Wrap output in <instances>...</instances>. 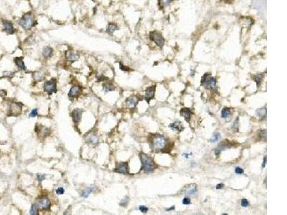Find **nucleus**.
<instances>
[{
	"instance_id": "37",
	"label": "nucleus",
	"mask_w": 287,
	"mask_h": 215,
	"mask_svg": "<svg viewBox=\"0 0 287 215\" xmlns=\"http://www.w3.org/2000/svg\"><path fill=\"white\" fill-rule=\"evenodd\" d=\"M38 115V110L37 109V108H35V109H33L32 111H31L30 113L29 114V116L30 117V118H35V117H36Z\"/></svg>"
},
{
	"instance_id": "32",
	"label": "nucleus",
	"mask_w": 287,
	"mask_h": 215,
	"mask_svg": "<svg viewBox=\"0 0 287 215\" xmlns=\"http://www.w3.org/2000/svg\"><path fill=\"white\" fill-rule=\"evenodd\" d=\"M221 138V135L220 133H215L212 136L210 139V141L212 143H215V142H217L218 141H219Z\"/></svg>"
},
{
	"instance_id": "7",
	"label": "nucleus",
	"mask_w": 287,
	"mask_h": 215,
	"mask_svg": "<svg viewBox=\"0 0 287 215\" xmlns=\"http://www.w3.org/2000/svg\"><path fill=\"white\" fill-rule=\"evenodd\" d=\"M56 85H57V82H56V79L53 78L50 81H46L43 85V89L49 95H51L52 93H56L57 91V88H56Z\"/></svg>"
},
{
	"instance_id": "41",
	"label": "nucleus",
	"mask_w": 287,
	"mask_h": 215,
	"mask_svg": "<svg viewBox=\"0 0 287 215\" xmlns=\"http://www.w3.org/2000/svg\"><path fill=\"white\" fill-rule=\"evenodd\" d=\"M249 205V202L246 199H243L241 200V206L243 207H247Z\"/></svg>"
},
{
	"instance_id": "6",
	"label": "nucleus",
	"mask_w": 287,
	"mask_h": 215,
	"mask_svg": "<svg viewBox=\"0 0 287 215\" xmlns=\"http://www.w3.org/2000/svg\"><path fill=\"white\" fill-rule=\"evenodd\" d=\"M149 38L151 41L155 42V44L160 47H162L164 44V39L162 34L157 31H153L149 34Z\"/></svg>"
},
{
	"instance_id": "13",
	"label": "nucleus",
	"mask_w": 287,
	"mask_h": 215,
	"mask_svg": "<svg viewBox=\"0 0 287 215\" xmlns=\"http://www.w3.org/2000/svg\"><path fill=\"white\" fill-rule=\"evenodd\" d=\"M83 110L80 108H75L71 113V116H72L73 121L75 124H79L82 118Z\"/></svg>"
},
{
	"instance_id": "3",
	"label": "nucleus",
	"mask_w": 287,
	"mask_h": 215,
	"mask_svg": "<svg viewBox=\"0 0 287 215\" xmlns=\"http://www.w3.org/2000/svg\"><path fill=\"white\" fill-rule=\"evenodd\" d=\"M19 25L23 28L25 30H29L36 25V22L35 21V17L32 12L26 13L21 17L19 20Z\"/></svg>"
},
{
	"instance_id": "42",
	"label": "nucleus",
	"mask_w": 287,
	"mask_h": 215,
	"mask_svg": "<svg viewBox=\"0 0 287 215\" xmlns=\"http://www.w3.org/2000/svg\"><path fill=\"white\" fill-rule=\"evenodd\" d=\"M139 210L142 213H147L148 212L149 209L147 207H145V206H139Z\"/></svg>"
},
{
	"instance_id": "36",
	"label": "nucleus",
	"mask_w": 287,
	"mask_h": 215,
	"mask_svg": "<svg viewBox=\"0 0 287 215\" xmlns=\"http://www.w3.org/2000/svg\"><path fill=\"white\" fill-rule=\"evenodd\" d=\"M172 1V0H160V6H162V7H165V6L168 5V4H170Z\"/></svg>"
},
{
	"instance_id": "5",
	"label": "nucleus",
	"mask_w": 287,
	"mask_h": 215,
	"mask_svg": "<svg viewBox=\"0 0 287 215\" xmlns=\"http://www.w3.org/2000/svg\"><path fill=\"white\" fill-rule=\"evenodd\" d=\"M22 106L20 103H12L9 108V116H19L22 114Z\"/></svg>"
},
{
	"instance_id": "15",
	"label": "nucleus",
	"mask_w": 287,
	"mask_h": 215,
	"mask_svg": "<svg viewBox=\"0 0 287 215\" xmlns=\"http://www.w3.org/2000/svg\"><path fill=\"white\" fill-rule=\"evenodd\" d=\"M139 101V98L136 96H131L126 98V105L129 108H134Z\"/></svg>"
},
{
	"instance_id": "43",
	"label": "nucleus",
	"mask_w": 287,
	"mask_h": 215,
	"mask_svg": "<svg viewBox=\"0 0 287 215\" xmlns=\"http://www.w3.org/2000/svg\"><path fill=\"white\" fill-rule=\"evenodd\" d=\"M119 65H120V69H121V70H123V71H129L130 70V68H129L128 67L124 66V65H123L121 63H119Z\"/></svg>"
},
{
	"instance_id": "30",
	"label": "nucleus",
	"mask_w": 287,
	"mask_h": 215,
	"mask_svg": "<svg viewBox=\"0 0 287 215\" xmlns=\"http://www.w3.org/2000/svg\"><path fill=\"white\" fill-rule=\"evenodd\" d=\"M38 207L36 204H33L31 206L30 210H29V214L31 215H37L38 214Z\"/></svg>"
},
{
	"instance_id": "17",
	"label": "nucleus",
	"mask_w": 287,
	"mask_h": 215,
	"mask_svg": "<svg viewBox=\"0 0 287 215\" xmlns=\"http://www.w3.org/2000/svg\"><path fill=\"white\" fill-rule=\"evenodd\" d=\"M81 93V88L80 86L78 85H73L70 90L69 93H68V97L70 98H75L78 97Z\"/></svg>"
},
{
	"instance_id": "38",
	"label": "nucleus",
	"mask_w": 287,
	"mask_h": 215,
	"mask_svg": "<svg viewBox=\"0 0 287 215\" xmlns=\"http://www.w3.org/2000/svg\"><path fill=\"white\" fill-rule=\"evenodd\" d=\"M55 192L58 195H62V194L65 193V189H64V188L62 187H59L56 189Z\"/></svg>"
},
{
	"instance_id": "39",
	"label": "nucleus",
	"mask_w": 287,
	"mask_h": 215,
	"mask_svg": "<svg viewBox=\"0 0 287 215\" xmlns=\"http://www.w3.org/2000/svg\"><path fill=\"white\" fill-rule=\"evenodd\" d=\"M235 172H236V173H238V174H242V173H244V170L240 168V167H236L235 169Z\"/></svg>"
},
{
	"instance_id": "19",
	"label": "nucleus",
	"mask_w": 287,
	"mask_h": 215,
	"mask_svg": "<svg viewBox=\"0 0 287 215\" xmlns=\"http://www.w3.org/2000/svg\"><path fill=\"white\" fill-rule=\"evenodd\" d=\"M36 127H38V130L35 129L36 133H38L39 136H42V137L45 138L50 134V130H49L47 128H46V127L42 126H36Z\"/></svg>"
},
{
	"instance_id": "31",
	"label": "nucleus",
	"mask_w": 287,
	"mask_h": 215,
	"mask_svg": "<svg viewBox=\"0 0 287 215\" xmlns=\"http://www.w3.org/2000/svg\"><path fill=\"white\" fill-rule=\"evenodd\" d=\"M188 189H186V194H194L196 192V185L191 184L188 186Z\"/></svg>"
},
{
	"instance_id": "28",
	"label": "nucleus",
	"mask_w": 287,
	"mask_h": 215,
	"mask_svg": "<svg viewBox=\"0 0 287 215\" xmlns=\"http://www.w3.org/2000/svg\"><path fill=\"white\" fill-rule=\"evenodd\" d=\"M255 113H256V115L258 118H264L266 115V109L265 108H259V109L257 110Z\"/></svg>"
},
{
	"instance_id": "46",
	"label": "nucleus",
	"mask_w": 287,
	"mask_h": 215,
	"mask_svg": "<svg viewBox=\"0 0 287 215\" xmlns=\"http://www.w3.org/2000/svg\"><path fill=\"white\" fill-rule=\"evenodd\" d=\"M223 187H224L223 184V183L218 184L216 186V189H223Z\"/></svg>"
},
{
	"instance_id": "18",
	"label": "nucleus",
	"mask_w": 287,
	"mask_h": 215,
	"mask_svg": "<svg viewBox=\"0 0 287 215\" xmlns=\"http://www.w3.org/2000/svg\"><path fill=\"white\" fill-rule=\"evenodd\" d=\"M180 115H181V116L184 117L186 121L188 122V121L190 120L191 115H192V111L190 108H182V109L180 110Z\"/></svg>"
},
{
	"instance_id": "45",
	"label": "nucleus",
	"mask_w": 287,
	"mask_h": 215,
	"mask_svg": "<svg viewBox=\"0 0 287 215\" xmlns=\"http://www.w3.org/2000/svg\"><path fill=\"white\" fill-rule=\"evenodd\" d=\"M7 96V92L5 90H0V97H5Z\"/></svg>"
},
{
	"instance_id": "8",
	"label": "nucleus",
	"mask_w": 287,
	"mask_h": 215,
	"mask_svg": "<svg viewBox=\"0 0 287 215\" xmlns=\"http://www.w3.org/2000/svg\"><path fill=\"white\" fill-rule=\"evenodd\" d=\"M35 204L38 205V208L41 210H49L50 207V201L47 197H40L37 200Z\"/></svg>"
},
{
	"instance_id": "14",
	"label": "nucleus",
	"mask_w": 287,
	"mask_h": 215,
	"mask_svg": "<svg viewBox=\"0 0 287 215\" xmlns=\"http://www.w3.org/2000/svg\"><path fill=\"white\" fill-rule=\"evenodd\" d=\"M86 141L88 144L96 146L99 143V137L96 133H90L88 134L86 137Z\"/></svg>"
},
{
	"instance_id": "20",
	"label": "nucleus",
	"mask_w": 287,
	"mask_h": 215,
	"mask_svg": "<svg viewBox=\"0 0 287 215\" xmlns=\"http://www.w3.org/2000/svg\"><path fill=\"white\" fill-rule=\"evenodd\" d=\"M53 55V49L50 46H46L43 48L42 55L45 58H50Z\"/></svg>"
},
{
	"instance_id": "44",
	"label": "nucleus",
	"mask_w": 287,
	"mask_h": 215,
	"mask_svg": "<svg viewBox=\"0 0 287 215\" xmlns=\"http://www.w3.org/2000/svg\"><path fill=\"white\" fill-rule=\"evenodd\" d=\"M45 179V176L44 174H38V182H42Z\"/></svg>"
},
{
	"instance_id": "9",
	"label": "nucleus",
	"mask_w": 287,
	"mask_h": 215,
	"mask_svg": "<svg viewBox=\"0 0 287 215\" xmlns=\"http://www.w3.org/2000/svg\"><path fill=\"white\" fill-rule=\"evenodd\" d=\"M65 57L68 61L75 62L79 60L80 54L78 51L74 50H68L65 53Z\"/></svg>"
},
{
	"instance_id": "4",
	"label": "nucleus",
	"mask_w": 287,
	"mask_h": 215,
	"mask_svg": "<svg viewBox=\"0 0 287 215\" xmlns=\"http://www.w3.org/2000/svg\"><path fill=\"white\" fill-rule=\"evenodd\" d=\"M216 83L217 81L215 78L211 77L209 74L205 73L201 80V84L204 87H207L208 88L214 90H216Z\"/></svg>"
},
{
	"instance_id": "48",
	"label": "nucleus",
	"mask_w": 287,
	"mask_h": 215,
	"mask_svg": "<svg viewBox=\"0 0 287 215\" xmlns=\"http://www.w3.org/2000/svg\"><path fill=\"white\" fill-rule=\"evenodd\" d=\"M174 209H175V207H174V206H173V207H170V208H169V209H167V210H167V211H170V210H173Z\"/></svg>"
},
{
	"instance_id": "40",
	"label": "nucleus",
	"mask_w": 287,
	"mask_h": 215,
	"mask_svg": "<svg viewBox=\"0 0 287 215\" xmlns=\"http://www.w3.org/2000/svg\"><path fill=\"white\" fill-rule=\"evenodd\" d=\"M182 204H185V205H188V204H191L190 199L188 198V197H185V198H184L183 200H182Z\"/></svg>"
},
{
	"instance_id": "29",
	"label": "nucleus",
	"mask_w": 287,
	"mask_h": 215,
	"mask_svg": "<svg viewBox=\"0 0 287 215\" xmlns=\"http://www.w3.org/2000/svg\"><path fill=\"white\" fill-rule=\"evenodd\" d=\"M231 114V109L230 108H224L221 111V117L223 118H226L230 116Z\"/></svg>"
},
{
	"instance_id": "10",
	"label": "nucleus",
	"mask_w": 287,
	"mask_h": 215,
	"mask_svg": "<svg viewBox=\"0 0 287 215\" xmlns=\"http://www.w3.org/2000/svg\"><path fill=\"white\" fill-rule=\"evenodd\" d=\"M116 173H122V174H128L129 172V166L127 162H121L117 165V167L114 170Z\"/></svg>"
},
{
	"instance_id": "11",
	"label": "nucleus",
	"mask_w": 287,
	"mask_h": 215,
	"mask_svg": "<svg viewBox=\"0 0 287 215\" xmlns=\"http://www.w3.org/2000/svg\"><path fill=\"white\" fill-rule=\"evenodd\" d=\"M2 25L4 27V31L8 35H13L15 32L13 24L9 20H2Z\"/></svg>"
},
{
	"instance_id": "16",
	"label": "nucleus",
	"mask_w": 287,
	"mask_h": 215,
	"mask_svg": "<svg viewBox=\"0 0 287 215\" xmlns=\"http://www.w3.org/2000/svg\"><path fill=\"white\" fill-rule=\"evenodd\" d=\"M169 128H170L171 130L177 132V133L182 132V130L185 129L183 125H182V122H180V121H175V122L172 123V124H171L169 126Z\"/></svg>"
},
{
	"instance_id": "47",
	"label": "nucleus",
	"mask_w": 287,
	"mask_h": 215,
	"mask_svg": "<svg viewBox=\"0 0 287 215\" xmlns=\"http://www.w3.org/2000/svg\"><path fill=\"white\" fill-rule=\"evenodd\" d=\"M266 156H264V162H263V164H262V167L263 168H264L265 167V166H266Z\"/></svg>"
},
{
	"instance_id": "2",
	"label": "nucleus",
	"mask_w": 287,
	"mask_h": 215,
	"mask_svg": "<svg viewBox=\"0 0 287 215\" xmlns=\"http://www.w3.org/2000/svg\"><path fill=\"white\" fill-rule=\"evenodd\" d=\"M167 141L164 136L161 135H154L150 141V146L152 150L161 151L166 148Z\"/></svg>"
},
{
	"instance_id": "27",
	"label": "nucleus",
	"mask_w": 287,
	"mask_h": 215,
	"mask_svg": "<svg viewBox=\"0 0 287 215\" xmlns=\"http://www.w3.org/2000/svg\"><path fill=\"white\" fill-rule=\"evenodd\" d=\"M95 188L94 187H88L86 189H85L83 191L82 193H81V197H83V198H88L89 197L90 194L94 191Z\"/></svg>"
},
{
	"instance_id": "1",
	"label": "nucleus",
	"mask_w": 287,
	"mask_h": 215,
	"mask_svg": "<svg viewBox=\"0 0 287 215\" xmlns=\"http://www.w3.org/2000/svg\"><path fill=\"white\" fill-rule=\"evenodd\" d=\"M139 157L142 163V169L147 173H152L156 168V165L152 158L144 153H140Z\"/></svg>"
},
{
	"instance_id": "26",
	"label": "nucleus",
	"mask_w": 287,
	"mask_h": 215,
	"mask_svg": "<svg viewBox=\"0 0 287 215\" xmlns=\"http://www.w3.org/2000/svg\"><path fill=\"white\" fill-rule=\"evenodd\" d=\"M33 78L36 81H42L45 78L44 72L42 70L36 71V72L33 74Z\"/></svg>"
},
{
	"instance_id": "21",
	"label": "nucleus",
	"mask_w": 287,
	"mask_h": 215,
	"mask_svg": "<svg viewBox=\"0 0 287 215\" xmlns=\"http://www.w3.org/2000/svg\"><path fill=\"white\" fill-rule=\"evenodd\" d=\"M14 63L17 65V68L20 70H26V67H25V63H24L23 61V57H15L14 60Z\"/></svg>"
},
{
	"instance_id": "24",
	"label": "nucleus",
	"mask_w": 287,
	"mask_h": 215,
	"mask_svg": "<svg viewBox=\"0 0 287 215\" xmlns=\"http://www.w3.org/2000/svg\"><path fill=\"white\" fill-rule=\"evenodd\" d=\"M229 147H230V146H228L227 143H225V142H222V143H221L219 144V146H218V148L215 149V156H218L220 155V154L221 153V151L223 150V149H226Z\"/></svg>"
},
{
	"instance_id": "34",
	"label": "nucleus",
	"mask_w": 287,
	"mask_h": 215,
	"mask_svg": "<svg viewBox=\"0 0 287 215\" xmlns=\"http://www.w3.org/2000/svg\"><path fill=\"white\" fill-rule=\"evenodd\" d=\"M258 136L261 139H266V130H261L258 132Z\"/></svg>"
},
{
	"instance_id": "35",
	"label": "nucleus",
	"mask_w": 287,
	"mask_h": 215,
	"mask_svg": "<svg viewBox=\"0 0 287 215\" xmlns=\"http://www.w3.org/2000/svg\"><path fill=\"white\" fill-rule=\"evenodd\" d=\"M129 197H125L124 199H123L121 200V202L119 203L120 206H121V207H126L128 204V203H129Z\"/></svg>"
},
{
	"instance_id": "22",
	"label": "nucleus",
	"mask_w": 287,
	"mask_h": 215,
	"mask_svg": "<svg viewBox=\"0 0 287 215\" xmlns=\"http://www.w3.org/2000/svg\"><path fill=\"white\" fill-rule=\"evenodd\" d=\"M119 29V27H118V25L115 23H113V22H110L108 25V27H107L106 29V32H108L109 35H112L115 31L118 30Z\"/></svg>"
},
{
	"instance_id": "12",
	"label": "nucleus",
	"mask_w": 287,
	"mask_h": 215,
	"mask_svg": "<svg viewBox=\"0 0 287 215\" xmlns=\"http://www.w3.org/2000/svg\"><path fill=\"white\" fill-rule=\"evenodd\" d=\"M156 85H152L151 87H148L145 90V100L148 103H149L150 100L154 99V93H155Z\"/></svg>"
},
{
	"instance_id": "25",
	"label": "nucleus",
	"mask_w": 287,
	"mask_h": 215,
	"mask_svg": "<svg viewBox=\"0 0 287 215\" xmlns=\"http://www.w3.org/2000/svg\"><path fill=\"white\" fill-rule=\"evenodd\" d=\"M264 74H256V75L252 76V79L256 83L257 87H260V85H261V83H262L263 81V79H264Z\"/></svg>"
},
{
	"instance_id": "33",
	"label": "nucleus",
	"mask_w": 287,
	"mask_h": 215,
	"mask_svg": "<svg viewBox=\"0 0 287 215\" xmlns=\"http://www.w3.org/2000/svg\"><path fill=\"white\" fill-rule=\"evenodd\" d=\"M233 130H234V132H238L239 130V121H238V118H236V120L235 121L234 124L233 125Z\"/></svg>"
},
{
	"instance_id": "23",
	"label": "nucleus",
	"mask_w": 287,
	"mask_h": 215,
	"mask_svg": "<svg viewBox=\"0 0 287 215\" xmlns=\"http://www.w3.org/2000/svg\"><path fill=\"white\" fill-rule=\"evenodd\" d=\"M103 90L105 93H108L115 90V86L111 82H105L103 84Z\"/></svg>"
}]
</instances>
